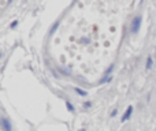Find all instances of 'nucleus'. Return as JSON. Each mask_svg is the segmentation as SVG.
Returning a JSON list of instances; mask_svg holds the SVG:
<instances>
[{"instance_id":"obj_2","label":"nucleus","mask_w":156,"mask_h":131,"mask_svg":"<svg viewBox=\"0 0 156 131\" xmlns=\"http://www.w3.org/2000/svg\"><path fill=\"white\" fill-rule=\"evenodd\" d=\"M138 26H140V18H136L134 23H133V32H137Z\"/></svg>"},{"instance_id":"obj_3","label":"nucleus","mask_w":156,"mask_h":131,"mask_svg":"<svg viewBox=\"0 0 156 131\" xmlns=\"http://www.w3.org/2000/svg\"><path fill=\"white\" fill-rule=\"evenodd\" d=\"M152 67V59L151 57H148V62H147V68H151Z\"/></svg>"},{"instance_id":"obj_5","label":"nucleus","mask_w":156,"mask_h":131,"mask_svg":"<svg viewBox=\"0 0 156 131\" xmlns=\"http://www.w3.org/2000/svg\"><path fill=\"white\" fill-rule=\"evenodd\" d=\"M81 131H85V130H81Z\"/></svg>"},{"instance_id":"obj_4","label":"nucleus","mask_w":156,"mask_h":131,"mask_svg":"<svg viewBox=\"0 0 156 131\" xmlns=\"http://www.w3.org/2000/svg\"><path fill=\"white\" fill-rule=\"evenodd\" d=\"M67 108H69V111H73V107H71V105L69 104V102H67Z\"/></svg>"},{"instance_id":"obj_1","label":"nucleus","mask_w":156,"mask_h":131,"mask_svg":"<svg viewBox=\"0 0 156 131\" xmlns=\"http://www.w3.org/2000/svg\"><path fill=\"white\" fill-rule=\"evenodd\" d=\"M132 111H133V108L132 107H129L126 109V112H125V115L122 116V122H125V120H127V118H129L130 115H132Z\"/></svg>"}]
</instances>
